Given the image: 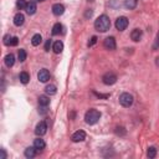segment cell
<instances>
[{"label": "cell", "instance_id": "cell-1", "mask_svg": "<svg viewBox=\"0 0 159 159\" xmlns=\"http://www.w3.org/2000/svg\"><path fill=\"white\" fill-rule=\"evenodd\" d=\"M95 29L100 32H106L111 29V20L107 15H101L95 21Z\"/></svg>", "mask_w": 159, "mask_h": 159}, {"label": "cell", "instance_id": "cell-2", "mask_svg": "<svg viewBox=\"0 0 159 159\" xmlns=\"http://www.w3.org/2000/svg\"><path fill=\"white\" fill-rule=\"evenodd\" d=\"M100 118H101V112L95 108H91L85 114V122L90 126H93L100 121Z\"/></svg>", "mask_w": 159, "mask_h": 159}, {"label": "cell", "instance_id": "cell-3", "mask_svg": "<svg viewBox=\"0 0 159 159\" xmlns=\"http://www.w3.org/2000/svg\"><path fill=\"white\" fill-rule=\"evenodd\" d=\"M133 96H132L130 93H128V92H124V93H122L121 96H119V103H121L123 107H130L132 104H133Z\"/></svg>", "mask_w": 159, "mask_h": 159}, {"label": "cell", "instance_id": "cell-4", "mask_svg": "<svg viewBox=\"0 0 159 159\" xmlns=\"http://www.w3.org/2000/svg\"><path fill=\"white\" fill-rule=\"evenodd\" d=\"M102 81L104 85H107V86H112L117 82V76L113 73V72H107L106 75H103L102 77Z\"/></svg>", "mask_w": 159, "mask_h": 159}, {"label": "cell", "instance_id": "cell-5", "mask_svg": "<svg viewBox=\"0 0 159 159\" xmlns=\"http://www.w3.org/2000/svg\"><path fill=\"white\" fill-rule=\"evenodd\" d=\"M129 21L126 16H119L117 20H116V29L119 30V31H123L127 29V26H128Z\"/></svg>", "mask_w": 159, "mask_h": 159}, {"label": "cell", "instance_id": "cell-6", "mask_svg": "<svg viewBox=\"0 0 159 159\" xmlns=\"http://www.w3.org/2000/svg\"><path fill=\"white\" fill-rule=\"evenodd\" d=\"M46 132H47V124H46L45 121H41V122H39V123L36 124V127H35V133H36L39 137L44 136Z\"/></svg>", "mask_w": 159, "mask_h": 159}, {"label": "cell", "instance_id": "cell-7", "mask_svg": "<svg viewBox=\"0 0 159 159\" xmlns=\"http://www.w3.org/2000/svg\"><path fill=\"white\" fill-rule=\"evenodd\" d=\"M37 78H39V81L40 82H47L49 80H50V72L46 70V69H42V70H40L39 73H37Z\"/></svg>", "mask_w": 159, "mask_h": 159}, {"label": "cell", "instance_id": "cell-8", "mask_svg": "<svg viewBox=\"0 0 159 159\" xmlns=\"http://www.w3.org/2000/svg\"><path fill=\"white\" fill-rule=\"evenodd\" d=\"M71 139H72V142H75V143L83 142V140L86 139V133H85L83 130H77V132H75V133L72 134Z\"/></svg>", "mask_w": 159, "mask_h": 159}, {"label": "cell", "instance_id": "cell-9", "mask_svg": "<svg viewBox=\"0 0 159 159\" xmlns=\"http://www.w3.org/2000/svg\"><path fill=\"white\" fill-rule=\"evenodd\" d=\"M103 46L107 49V50H114L116 49V40H114V37L113 36H110V37H107L103 41Z\"/></svg>", "mask_w": 159, "mask_h": 159}, {"label": "cell", "instance_id": "cell-10", "mask_svg": "<svg viewBox=\"0 0 159 159\" xmlns=\"http://www.w3.org/2000/svg\"><path fill=\"white\" fill-rule=\"evenodd\" d=\"M52 12H54V15L60 16L65 12V6L62 4H55L54 6H52Z\"/></svg>", "mask_w": 159, "mask_h": 159}, {"label": "cell", "instance_id": "cell-11", "mask_svg": "<svg viewBox=\"0 0 159 159\" xmlns=\"http://www.w3.org/2000/svg\"><path fill=\"white\" fill-rule=\"evenodd\" d=\"M25 10H26V12H28L29 15H34L35 12H36V10H37L36 3H34V2H30V3H28V5H26Z\"/></svg>", "mask_w": 159, "mask_h": 159}, {"label": "cell", "instance_id": "cell-12", "mask_svg": "<svg viewBox=\"0 0 159 159\" xmlns=\"http://www.w3.org/2000/svg\"><path fill=\"white\" fill-rule=\"evenodd\" d=\"M36 152H37V149L34 147H28L25 149V152H24V154H25V157L26 158H29V159H31V158H34L35 155H36Z\"/></svg>", "mask_w": 159, "mask_h": 159}, {"label": "cell", "instance_id": "cell-13", "mask_svg": "<svg viewBox=\"0 0 159 159\" xmlns=\"http://www.w3.org/2000/svg\"><path fill=\"white\" fill-rule=\"evenodd\" d=\"M140 37H142V30L140 29H134L133 31L130 32V39L133 40V41H136V42L139 41Z\"/></svg>", "mask_w": 159, "mask_h": 159}, {"label": "cell", "instance_id": "cell-14", "mask_svg": "<svg viewBox=\"0 0 159 159\" xmlns=\"http://www.w3.org/2000/svg\"><path fill=\"white\" fill-rule=\"evenodd\" d=\"M52 50H54L55 54H60V52H62V50H63V42L60 41V40L55 41L54 45H52Z\"/></svg>", "mask_w": 159, "mask_h": 159}, {"label": "cell", "instance_id": "cell-15", "mask_svg": "<svg viewBox=\"0 0 159 159\" xmlns=\"http://www.w3.org/2000/svg\"><path fill=\"white\" fill-rule=\"evenodd\" d=\"M45 145H46V143H45V140L41 139V138H37V139L34 140V147H35L37 151L44 149V148H45Z\"/></svg>", "mask_w": 159, "mask_h": 159}, {"label": "cell", "instance_id": "cell-16", "mask_svg": "<svg viewBox=\"0 0 159 159\" xmlns=\"http://www.w3.org/2000/svg\"><path fill=\"white\" fill-rule=\"evenodd\" d=\"M25 22V16L21 14V12H18V14L14 16V24L16 26H21Z\"/></svg>", "mask_w": 159, "mask_h": 159}, {"label": "cell", "instance_id": "cell-17", "mask_svg": "<svg viewBox=\"0 0 159 159\" xmlns=\"http://www.w3.org/2000/svg\"><path fill=\"white\" fill-rule=\"evenodd\" d=\"M5 65L8 66V67H12L14 66V63H15V56L12 55V54H9V55H6L5 56Z\"/></svg>", "mask_w": 159, "mask_h": 159}, {"label": "cell", "instance_id": "cell-18", "mask_svg": "<svg viewBox=\"0 0 159 159\" xmlns=\"http://www.w3.org/2000/svg\"><path fill=\"white\" fill-rule=\"evenodd\" d=\"M138 4V0H124V6L129 10H133L137 8Z\"/></svg>", "mask_w": 159, "mask_h": 159}, {"label": "cell", "instance_id": "cell-19", "mask_svg": "<svg viewBox=\"0 0 159 159\" xmlns=\"http://www.w3.org/2000/svg\"><path fill=\"white\" fill-rule=\"evenodd\" d=\"M19 80H20V82L21 83H24V85H26L29 81H30V75L28 73V72H21L20 75H19Z\"/></svg>", "mask_w": 159, "mask_h": 159}, {"label": "cell", "instance_id": "cell-20", "mask_svg": "<svg viewBox=\"0 0 159 159\" xmlns=\"http://www.w3.org/2000/svg\"><path fill=\"white\" fill-rule=\"evenodd\" d=\"M45 92H46V95H49V96H54V95H56V92H57L56 86H55V85H49V86H46Z\"/></svg>", "mask_w": 159, "mask_h": 159}, {"label": "cell", "instance_id": "cell-21", "mask_svg": "<svg viewBox=\"0 0 159 159\" xmlns=\"http://www.w3.org/2000/svg\"><path fill=\"white\" fill-rule=\"evenodd\" d=\"M41 41H42V37H41V35H40V34H35L32 36V39H31V44L34 46H39L40 44H41Z\"/></svg>", "mask_w": 159, "mask_h": 159}, {"label": "cell", "instance_id": "cell-22", "mask_svg": "<svg viewBox=\"0 0 159 159\" xmlns=\"http://www.w3.org/2000/svg\"><path fill=\"white\" fill-rule=\"evenodd\" d=\"M62 29H63V26H62L60 22L55 24L54 28H52V35H59V34H61V32H62Z\"/></svg>", "mask_w": 159, "mask_h": 159}, {"label": "cell", "instance_id": "cell-23", "mask_svg": "<svg viewBox=\"0 0 159 159\" xmlns=\"http://www.w3.org/2000/svg\"><path fill=\"white\" fill-rule=\"evenodd\" d=\"M39 104L40 106H49L50 104V98L47 96H40L39 97Z\"/></svg>", "mask_w": 159, "mask_h": 159}, {"label": "cell", "instance_id": "cell-24", "mask_svg": "<svg viewBox=\"0 0 159 159\" xmlns=\"http://www.w3.org/2000/svg\"><path fill=\"white\" fill-rule=\"evenodd\" d=\"M26 56H28V55H26V51L25 50H19V54H18V57H19V61L20 62H24L25 60H26Z\"/></svg>", "mask_w": 159, "mask_h": 159}, {"label": "cell", "instance_id": "cell-25", "mask_svg": "<svg viewBox=\"0 0 159 159\" xmlns=\"http://www.w3.org/2000/svg\"><path fill=\"white\" fill-rule=\"evenodd\" d=\"M147 155H148L149 158H155V155H157V149H155L154 147H149V148H148V152H147Z\"/></svg>", "mask_w": 159, "mask_h": 159}, {"label": "cell", "instance_id": "cell-26", "mask_svg": "<svg viewBox=\"0 0 159 159\" xmlns=\"http://www.w3.org/2000/svg\"><path fill=\"white\" fill-rule=\"evenodd\" d=\"M26 5H28V3H25V0H18L16 2V6H18V9H20V10H25V8H26Z\"/></svg>", "mask_w": 159, "mask_h": 159}, {"label": "cell", "instance_id": "cell-27", "mask_svg": "<svg viewBox=\"0 0 159 159\" xmlns=\"http://www.w3.org/2000/svg\"><path fill=\"white\" fill-rule=\"evenodd\" d=\"M19 42V39L16 36H12L10 37V41H9V46H16Z\"/></svg>", "mask_w": 159, "mask_h": 159}, {"label": "cell", "instance_id": "cell-28", "mask_svg": "<svg viewBox=\"0 0 159 159\" xmlns=\"http://www.w3.org/2000/svg\"><path fill=\"white\" fill-rule=\"evenodd\" d=\"M96 42H97V37H96V36H92L91 40L88 41V46H90V47H91V46H93Z\"/></svg>", "mask_w": 159, "mask_h": 159}, {"label": "cell", "instance_id": "cell-29", "mask_svg": "<svg viewBox=\"0 0 159 159\" xmlns=\"http://www.w3.org/2000/svg\"><path fill=\"white\" fill-rule=\"evenodd\" d=\"M159 47V32L157 34V39H155V42H154V45H153V49L154 50H157Z\"/></svg>", "mask_w": 159, "mask_h": 159}, {"label": "cell", "instance_id": "cell-30", "mask_svg": "<svg viewBox=\"0 0 159 159\" xmlns=\"http://www.w3.org/2000/svg\"><path fill=\"white\" fill-rule=\"evenodd\" d=\"M50 47H51V40H47L45 44V51H50Z\"/></svg>", "mask_w": 159, "mask_h": 159}, {"label": "cell", "instance_id": "cell-31", "mask_svg": "<svg viewBox=\"0 0 159 159\" xmlns=\"http://www.w3.org/2000/svg\"><path fill=\"white\" fill-rule=\"evenodd\" d=\"M40 107H41V110H40L39 112H40V113H41V114H45V113L47 112V108H46V107H47V106H40Z\"/></svg>", "mask_w": 159, "mask_h": 159}, {"label": "cell", "instance_id": "cell-32", "mask_svg": "<svg viewBox=\"0 0 159 159\" xmlns=\"http://www.w3.org/2000/svg\"><path fill=\"white\" fill-rule=\"evenodd\" d=\"M93 93L97 96V97H101V98H108L110 95H101V93H97V92H93Z\"/></svg>", "mask_w": 159, "mask_h": 159}, {"label": "cell", "instance_id": "cell-33", "mask_svg": "<svg viewBox=\"0 0 159 159\" xmlns=\"http://www.w3.org/2000/svg\"><path fill=\"white\" fill-rule=\"evenodd\" d=\"M91 16H92V10L90 9V10L86 12V18H91Z\"/></svg>", "mask_w": 159, "mask_h": 159}, {"label": "cell", "instance_id": "cell-34", "mask_svg": "<svg viewBox=\"0 0 159 159\" xmlns=\"http://www.w3.org/2000/svg\"><path fill=\"white\" fill-rule=\"evenodd\" d=\"M2 153H3V159H5V158H6V153H5V151L2 149Z\"/></svg>", "mask_w": 159, "mask_h": 159}, {"label": "cell", "instance_id": "cell-35", "mask_svg": "<svg viewBox=\"0 0 159 159\" xmlns=\"http://www.w3.org/2000/svg\"><path fill=\"white\" fill-rule=\"evenodd\" d=\"M37 2H39V3H40V2H45V0H37Z\"/></svg>", "mask_w": 159, "mask_h": 159}]
</instances>
